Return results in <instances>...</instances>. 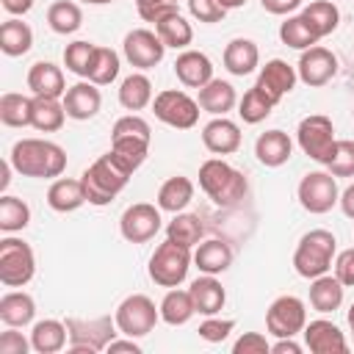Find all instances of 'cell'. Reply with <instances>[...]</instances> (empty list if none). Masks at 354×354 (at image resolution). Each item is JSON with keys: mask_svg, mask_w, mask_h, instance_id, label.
<instances>
[{"mask_svg": "<svg viewBox=\"0 0 354 354\" xmlns=\"http://www.w3.org/2000/svg\"><path fill=\"white\" fill-rule=\"evenodd\" d=\"M8 160L14 171H19L22 177H36V180L61 177V171L66 169L64 147L47 138H19L11 147Z\"/></svg>", "mask_w": 354, "mask_h": 354, "instance_id": "6da1fadb", "label": "cell"}, {"mask_svg": "<svg viewBox=\"0 0 354 354\" xmlns=\"http://www.w3.org/2000/svg\"><path fill=\"white\" fill-rule=\"evenodd\" d=\"M130 177H133V169L124 166V163L108 149L105 155H100V158L80 174V183H83V188H86L88 205L102 207V205L113 202V199L122 194V188L127 185Z\"/></svg>", "mask_w": 354, "mask_h": 354, "instance_id": "7a4b0ae2", "label": "cell"}, {"mask_svg": "<svg viewBox=\"0 0 354 354\" xmlns=\"http://www.w3.org/2000/svg\"><path fill=\"white\" fill-rule=\"evenodd\" d=\"M199 188L213 199V205H218V207H235L246 196L249 183H246L243 171H238L227 160L207 158L199 166Z\"/></svg>", "mask_w": 354, "mask_h": 354, "instance_id": "3957f363", "label": "cell"}, {"mask_svg": "<svg viewBox=\"0 0 354 354\" xmlns=\"http://www.w3.org/2000/svg\"><path fill=\"white\" fill-rule=\"evenodd\" d=\"M149 141H152V127L138 113H127V116H122V119L113 122V130H111V152L124 166H130L133 171L147 160Z\"/></svg>", "mask_w": 354, "mask_h": 354, "instance_id": "277c9868", "label": "cell"}, {"mask_svg": "<svg viewBox=\"0 0 354 354\" xmlns=\"http://www.w3.org/2000/svg\"><path fill=\"white\" fill-rule=\"evenodd\" d=\"M337 249V238L329 230H310L299 238V246L293 252V268L304 279H315L332 268Z\"/></svg>", "mask_w": 354, "mask_h": 354, "instance_id": "5b68a950", "label": "cell"}, {"mask_svg": "<svg viewBox=\"0 0 354 354\" xmlns=\"http://www.w3.org/2000/svg\"><path fill=\"white\" fill-rule=\"evenodd\" d=\"M191 263H194L191 249L183 246V243H177V241H169V238H166V241L155 249V254L149 257V268H147V271H149V279H152L155 285H160V288H177V285L185 282Z\"/></svg>", "mask_w": 354, "mask_h": 354, "instance_id": "8992f818", "label": "cell"}, {"mask_svg": "<svg viewBox=\"0 0 354 354\" xmlns=\"http://www.w3.org/2000/svg\"><path fill=\"white\" fill-rule=\"evenodd\" d=\"M66 332H69V343L66 348L72 354H94V351H105L108 343L116 337V318L111 315H100V318H66Z\"/></svg>", "mask_w": 354, "mask_h": 354, "instance_id": "52a82bcc", "label": "cell"}, {"mask_svg": "<svg viewBox=\"0 0 354 354\" xmlns=\"http://www.w3.org/2000/svg\"><path fill=\"white\" fill-rule=\"evenodd\" d=\"M36 274V254L22 238L6 235L0 241V282L6 288H22Z\"/></svg>", "mask_w": 354, "mask_h": 354, "instance_id": "ba28073f", "label": "cell"}, {"mask_svg": "<svg viewBox=\"0 0 354 354\" xmlns=\"http://www.w3.org/2000/svg\"><path fill=\"white\" fill-rule=\"evenodd\" d=\"M116 329L119 335L127 337H144L155 329V324L160 321V310L155 307V301L144 293H133L127 299H122V304L116 307Z\"/></svg>", "mask_w": 354, "mask_h": 354, "instance_id": "9c48e42d", "label": "cell"}, {"mask_svg": "<svg viewBox=\"0 0 354 354\" xmlns=\"http://www.w3.org/2000/svg\"><path fill=\"white\" fill-rule=\"evenodd\" d=\"M296 141H299L301 152H304L310 160L326 166V160H329V155H332V149H335V141H337V138H335V124H332V119L324 116V113L304 116V119L299 122Z\"/></svg>", "mask_w": 354, "mask_h": 354, "instance_id": "30bf717a", "label": "cell"}, {"mask_svg": "<svg viewBox=\"0 0 354 354\" xmlns=\"http://www.w3.org/2000/svg\"><path fill=\"white\" fill-rule=\"evenodd\" d=\"M296 196H299V205L307 213H313V216L329 213L340 202L337 180H335L332 171H310V174L301 177V183L296 188Z\"/></svg>", "mask_w": 354, "mask_h": 354, "instance_id": "8fae6325", "label": "cell"}, {"mask_svg": "<svg viewBox=\"0 0 354 354\" xmlns=\"http://www.w3.org/2000/svg\"><path fill=\"white\" fill-rule=\"evenodd\" d=\"M152 111H155V119H160L163 124L177 127V130H188L199 122V102L180 88H166V91L155 94Z\"/></svg>", "mask_w": 354, "mask_h": 354, "instance_id": "7c38bea8", "label": "cell"}, {"mask_svg": "<svg viewBox=\"0 0 354 354\" xmlns=\"http://www.w3.org/2000/svg\"><path fill=\"white\" fill-rule=\"evenodd\" d=\"M307 324V307L299 296H277L266 310V329L274 337H296Z\"/></svg>", "mask_w": 354, "mask_h": 354, "instance_id": "4fadbf2b", "label": "cell"}, {"mask_svg": "<svg viewBox=\"0 0 354 354\" xmlns=\"http://www.w3.org/2000/svg\"><path fill=\"white\" fill-rule=\"evenodd\" d=\"M122 53L130 61V66L136 69H152L163 61L166 55V44L160 41V36L149 28H136L124 36L122 41Z\"/></svg>", "mask_w": 354, "mask_h": 354, "instance_id": "5bb4252c", "label": "cell"}, {"mask_svg": "<svg viewBox=\"0 0 354 354\" xmlns=\"http://www.w3.org/2000/svg\"><path fill=\"white\" fill-rule=\"evenodd\" d=\"M160 221H163V218H160V207H155V205H149V202H136V205H130V207L122 213V218H119V232H122V238L130 241V243H147L149 238L158 235Z\"/></svg>", "mask_w": 354, "mask_h": 354, "instance_id": "9a60e30c", "label": "cell"}, {"mask_svg": "<svg viewBox=\"0 0 354 354\" xmlns=\"http://www.w3.org/2000/svg\"><path fill=\"white\" fill-rule=\"evenodd\" d=\"M296 75L304 86L321 88L337 75V55L321 44H313V47L301 50V58L296 64Z\"/></svg>", "mask_w": 354, "mask_h": 354, "instance_id": "2e32d148", "label": "cell"}, {"mask_svg": "<svg viewBox=\"0 0 354 354\" xmlns=\"http://www.w3.org/2000/svg\"><path fill=\"white\" fill-rule=\"evenodd\" d=\"M301 335H304V346L313 354H346L348 351V340L335 321L315 318V321L304 324Z\"/></svg>", "mask_w": 354, "mask_h": 354, "instance_id": "e0dca14e", "label": "cell"}, {"mask_svg": "<svg viewBox=\"0 0 354 354\" xmlns=\"http://www.w3.org/2000/svg\"><path fill=\"white\" fill-rule=\"evenodd\" d=\"M61 100H64L66 116L75 119V122H88L102 108V94L91 80H77L75 86L66 88V94Z\"/></svg>", "mask_w": 354, "mask_h": 354, "instance_id": "ac0fdd59", "label": "cell"}, {"mask_svg": "<svg viewBox=\"0 0 354 354\" xmlns=\"http://www.w3.org/2000/svg\"><path fill=\"white\" fill-rule=\"evenodd\" d=\"M296 80H299L296 66H290V64L282 61V58L266 61V66H260V72H257V86H260L274 102H279L285 94H290L293 86H296Z\"/></svg>", "mask_w": 354, "mask_h": 354, "instance_id": "d6986e66", "label": "cell"}, {"mask_svg": "<svg viewBox=\"0 0 354 354\" xmlns=\"http://www.w3.org/2000/svg\"><path fill=\"white\" fill-rule=\"evenodd\" d=\"M202 144L213 155H232L241 149V127L227 116H213L202 127Z\"/></svg>", "mask_w": 354, "mask_h": 354, "instance_id": "ffe728a7", "label": "cell"}, {"mask_svg": "<svg viewBox=\"0 0 354 354\" xmlns=\"http://www.w3.org/2000/svg\"><path fill=\"white\" fill-rule=\"evenodd\" d=\"M174 75L185 88H202L213 80V61L199 50H183L174 61Z\"/></svg>", "mask_w": 354, "mask_h": 354, "instance_id": "44dd1931", "label": "cell"}, {"mask_svg": "<svg viewBox=\"0 0 354 354\" xmlns=\"http://www.w3.org/2000/svg\"><path fill=\"white\" fill-rule=\"evenodd\" d=\"M28 88L33 91V97H55L61 100L66 94V80L61 66H55L53 61H36L28 69Z\"/></svg>", "mask_w": 354, "mask_h": 354, "instance_id": "7402d4cb", "label": "cell"}, {"mask_svg": "<svg viewBox=\"0 0 354 354\" xmlns=\"http://www.w3.org/2000/svg\"><path fill=\"white\" fill-rule=\"evenodd\" d=\"M254 155H257V160H260L263 166L279 169L282 163L290 160V155H293V141H290L288 133H282V130H266V133H260L257 141H254Z\"/></svg>", "mask_w": 354, "mask_h": 354, "instance_id": "603a6c76", "label": "cell"}, {"mask_svg": "<svg viewBox=\"0 0 354 354\" xmlns=\"http://www.w3.org/2000/svg\"><path fill=\"white\" fill-rule=\"evenodd\" d=\"M188 290H191V299H194V307L199 315H218L227 301V290L213 274L196 277Z\"/></svg>", "mask_w": 354, "mask_h": 354, "instance_id": "cb8c5ba5", "label": "cell"}, {"mask_svg": "<svg viewBox=\"0 0 354 354\" xmlns=\"http://www.w3.org/2000/svg\"><path fill=\"white\" fill-rule=\"evenodd\" d=\"M196 102H199L202 111H207V113H213V116H227V113L235 108L238 94H235L232 83H227V80H221V77H213L210 83H205V86L199 88Z\"/></svg>", "mask_w": 354, "mask_h": 354, "instance_id": "d4e9b609", "label": "cell"}, {"mask_svg": "<svg viewBox=\"0 0 354 354\" xmlns=\"http://www.w3.org/2000/svg\"><path fill=\"white\" fill-rule=\"evenodd\" d=\"M194 266L202 271V274H224L230 266H232V249L230 243L218 241V238H210V241H202L196 243V252H194Z\"/></svg>", "mask_w": 354, "mask_h": 354, "instance_id": "484cf974", "label": "cell"}, {"mask_svg": "<svg viewBox=\"0 0 354 354\" xmlns=\"http://www.w3.org/2000/svg\"><path fill=\"white\" fill-rule=\"evenodd\" d=\"M86 199V188L80 180H69V177H58L53 180V185L47 188V205L55 213H72L77 207H83Z\"/></svg>", "mask_w": 354, "mask_h": 354, "instance_id": "4316f807", "label": "cell"}, {"mask_svg": "<svg viewBox=\"0 0 354 354\" xmlns=\"http://www.w3.org/2000/svg\"><path fill=\"white\" fill-rule=\"evenodd\" d=\"M260 64V50L252 39H232L227 47H224V66L230 75L235 77H243V75H252Z\"/></svg>", "mask_w": 354, "mask_h": 354, "instance_id": "83f0119b", "label": "cell"}, {"mask_svg": "<svg viewBox=\"0 0 354 354\" xmlns=\"http://www.w3.org/2000/svg\"><path fill=\"white\" fill-rule=\"evenodd\" d=\"M66 343H69V332H66L64 321L44 318V321H36L30 329V346L36 354H55Z\"/></svg>", "mask_w": 354, "mask_h": 354, "instance_id": "f1b7e54d", "label": "cell"}, {"mask_svg": "<svg viewBox=\"0 0 354 354\" xmlns=\"http://www.w3.org/2000/svg\"><path fill=\"white\" fill-rule=\"evenodd\" d=\"M343 290L346 285L337 279V277H329V274H321L315 279H310V304L315 313H335L340 304H343Z\"/></svg>", "mask_w": 354, "mask_h": 354, "instance_id": "f546056e", "label": "cell"}, {"mask_svg": "<svg viewBox=\"0 0 354 354\" xmlns=\"http://www.w3.org/2000/svg\"><path fill=\"white\" fill-rule=\"evenodd\" d=\"M36 315V301L25 290H8L0 299V321L6 326H28Z\"/></svg>", "mask_w": 354, "mask_h": 354, "instance_id": "4dcf8cb0", "label": "cell"}, {"mask_svg": "<svg viewBox=\"0 0 354 354\" xmlns=\"http://www.w3.org/2000/svg\"><path fill=\"white\" fill-rule=\"evenodd\" d=\"M194 199V183L183 174L169 177L160 188H158V207L166 213H183Z\"/></svg>", "mask_w": 354, "mask_h": 354, "instance_id": "1f68e13d", "label": "cell"}, {"mask_svg": "<svg viewBox=\"0 0 354 354\" xmlns=\"http://www.w3.org/2000/svg\"><path fill=\"white\" fill-rule=\"evenodd\" d=\"M301 17H304V22L310 25V30H313L318 39L335 33L337 25H340V11H337V6L329 3V0H313L310 6L301 8Z\"/></svg>", "mask_w": 354, "mask_h": 354, "instance_id": "d6a6232c", "label": "cell"}, {"mask_svg": "<svg viewBox=\"0 0 354 354\" xmlns=\"http://www.w3.org/2000/svg\"><path fill=\"white\" fill-rule=\"evenodd\" d=\"M33 47V30L28 22H22L19 17H11L0 25V50L11 58L25 55Z\"/></svg>", "mask_w": 354, "mask_h": 354, "instance_id": "836d02e7", "label": "cell"}, {"mask_svg": "<svg viewBox=\"0 0 354 354\" xmlns=\"http://www.w3.org/2000/svg\"><path fill=\"white\" fill-rule=\"evenodd\" d=\"M158 310H160V321H166L169 326H183L196 313L194 299H191V290H180V288H169V293L163 296V301L158 304Z\"/></svg>", "mask_w": 354, "mask_h": 354, "instance_id": "e575fe53", "label": "cell"}, {"mask_svg": "<svg viewBox=\"0 0 354 354\" xmlns=\"http://www.w3.org/2000/svg\"><path fill=\"white\" fill-rule=\"evenodd\" d=\"M152 80L144 72H133L122 80L119 86V102L127 111H141L147 105H152Z\"/></svg>", "mask_w": 354, "mask_h": 354, "instance_id": "d590c367", "label": "cell"}, {"mask_svg": "<svg viewBox=\"0 0 354 354\" xmlns=\"http://www.w3.org/2000/svg\"><path fill=\"white\" fill-rule=\"evenodd\" d=\"M0 122L6 127H30V122H33V97L6 91L0 97Z\"/></svg>", "mask_w": 354, "mask_h": 354, "instance_id": "8d00e7d4", "label": "cell"}, {"mask_svg": "<svg viewBox=\"0 0 354 354\" xmlns=\"http://www.w3.org/2000/svg\"><path fill=\"white\" fill-rule=\"evenodd\" d=\"M64 119H66L64 100L33 97V122H30V127H36L39 133H55V130L64 127Z\"/></svg>", "mask_w": 354, "mask_h": 354, "instance_id": "74e56055", "label": "cell"}, {"mask_svg": "<svg viewBox=\"0 0 354 354\" xmlns=\"http://www.w3.org/2000/svg\"><path fill=\"white\" fill-rule=\"evenodd\" d=\"M155 33L160 36V41L166 47H174V50H185L194 41V28L180 11L163 17L160 22H155Z\"/></svg>", "mask_w": 354, "mask_h": 354, "instance_id": "f35d334b", "label": "cell"}, {"mask_svg": "<svg viewBox=\"0 0 354 354\" xmlns=\"http://www.w3.org/2000/svg\"><path fill=\"white\" fill-rule=\"evenodd\" d=\"M274 108H277V102L254 83V86L241 97V102H238V116H241L246 124H260L263 119L271 116Z\"/></svg>", "mask_w": 354, "mask_h": 354, "instance_id": "ab89813d", "label": "cell"}, {"mask_svg": "<svg viewBox=\"0 0 354 354\" xmlns=\"http://www.w3.org/2000/svg\"><path fill=\"white\" fill-rule=\"evenodd\" d=\"M47 25L55 33L69 36V33H75L83 25V11H80V6L75 0H55L47 8Z\"/></svg>", "mask_w": 354, "mask_h": 354, "instance_id": "60d3db41", "label": "cell"}, {"mask_svg": "<svg viewBox=\"0 0 354 354\" xmlns=\"http://www.w3.org/2000/svg\"><path fill=\"white\" fill-rule=\"evenodd\" d=\"M30 224V207L25 199L19 196H11V194H3L0 196V230L6 235H14L19 230H25Z\"/></svg>", "mask_w": 354, "mask_h": 354, "instance_id": "b9f144b4", "label": "cell"}, {"mask_svg": "<svg viewBox=\"0 0 354 354\" xmlns=\"http://www.w3.org/2000/svg\"><path fill=\"white\" fill-rule=\"evenodd\" d=\"M202 232H205V227H202L199 216H194V213H174V218L166 227V238L183 243L188 249H194L202 241Z\"/></svg>", "mask_w": 354, "mask_h": 354, "instance_id": "7bdbcfd3", "label": "cell"}, {"mask_svg": "<svg viewBox=\"0 0 354 354\" xmlns=\"http://www.w3.org/2000/svg\"><path fill=\"white\" fill-rule=\"evenodd\" d=\"M279 39L285 47H293V50H307L313 44H318L321 39L310 30V25L304 22L301 14H288V19L279 25Z\"/></svg>", "mask_w": 354, "mask_h": 354, "instance_id": "ee69618b", "label": "cell"}, {"mask_svg": "<svg viewBox=\"0 0 354 354\" xmlns=\"http://www.w3.org/2000/svg\"><path fill=\"white\" fill-rule=\"evenodd\" d=\"M119 75V53L111 47H97L91 55V66H88V77L94 86H111Z\"/></svg>", "mask_w": 354, "mask_h": 354, "instance_id": "f6af8a7d", "label": "cell"}, {"mask_svg": "<svg viewBox=\"0 0 354 354\" xmlns=\"http://www.w3.org/2000/svg\"><path fill=\"white\" fill-rule=\"evenodd\" d=\"M94 50H97V44H91V41H86V39H77V41L66 44V50H64V64H66V69H69L72 75H77V77H88V66H91Z\"/></svg>", "mask_w": 354, "mask_h": 354, "instance_id": "bcb514c9", "label": "cell"}, {"mask_svg": "<svg viewBox=\"0 0 354 354\" xmlns=\"http://www.w3.org/2000/svg\"><path fill=\"white\" fill-rule=\"evenodd\" d=\"M326 171L335 177H354V141L351 138H337L335 149L326 160Z\"/></svg>", "mask_w": 354, "mask_h": 354, "instance_id": "7dc6e473", "label": "cell"}, {"mask_svg": "<svg viewBox=\"0 0 354 354\" xmlns=\"http://www.w3.org/2000/svg\"><path fill=\"white\" fill-rule=\"evenodd\" d=\"M235 329V321L232 318H218V315H205V321L199 324V337L207 340V343H221L227 340V335Z\"/></svg>", "mask_w": 354, "mask_h": 354, "instance_id": "c3c4849f", "label": "cell"}, {"mask_svg": "<svg viewBox=\"0 0 354 354\" xmlns=\"http://www.w3.org/2000/svg\"><path fill=\"white\" fill-rule=\"evenodd\" d=\"M188 11H191L194 19L207 22V25L221 22L224 14H227V8H224L218 0H188Z\"/></svg>", "mask_w": 354, "mask_h": 354, "instance_id": "681fc988", "label": "cell"}, {"mask_svg": "<svg viewBox=\"0 0 354 354\" xmlns=\"http://www.w3.org/2000/svg\"><path fill=\"white\" fill-rule=\"evenodd\" d=\"M268 351H271V343L260 332H243L232 343V354H268Z\"/></svg>", "mask_w": 354, "mask_h": 354, "instance_id": "f907efd6", "label": "cell"}, {"mask_svg": "<svg viewBox=\"0 0 354 354\" xmlns=\"http://www.w3.org/2000/svg\"><path fill=\"white\" fill-rule=\"evenodd\" d=\"M180 8H177V3L174 0H149V3H141L138 6V14H141V19L144 22H160L163 17H169V14H177Z\"/></svg>", "mask_w": 354, "mask_h": 354, "instance_id": "816d5d0a", "label": "cell"}, {"mask_svg": "<svg viewBox=\"0 0 354 354\" xmlns=\"http://www.w3.org/2000/svg\"><path fill=\"white\" fill-rule=\"evenodd\" d=\"M30 340L22 337V332H17V326H8L3 335H0V354H28Z\"/></svg>", "mask_w": 354, "mask_h": 354, "instance_id": "f5cc1de1", "label": "cell"}, {"mask_svg": "<svg viewBox=\"0 0 354 354\" xmlns=\"http://www.w3.org/2000/svg\"><path fill=\"white\" fill-rule=\"evenodd\" d=\"M335 277H337L346 288H354V246H351V249H343V252L335 257Z\"/></svg>", "mask_w": 354, "mask_h": 354, "instance_id": "db71d44e", "label": "cell"}, {"mask_svg": "<svg viewBox=\"0 0 354 354\" xmlns=\"http://www.w3.org/2000/svg\"><path fill=\"white\" fill-rule=\"evenodd\" d=\"M260 6L268 11V14H277V17H285V14H293L301 0H260Z\"/></svg>", "mask_w": 354, "mask_h": 354, "instance_id": "11a10c76", "label": "cell"}, {"mask_svg": "<svg viewBox=\"0 0 354 354\" xmlns=\"http://www.w3.org/2000/svg\"><path fill=\"white\" fill-rule=\"evenodd\" d=\"M105 351H111V354H116V351H130V354H141V346L136 343V337H127V335H124V340H116V337H113V340L108 343V348H105Z\"/></svg>", "mask_w": 354, "mask_h": 354, "instance_id": "9f6ffc18", "label": "cell"}, {"mask_svg": "<svg viewBox=\"0 0 354 354\" xmlns=\"http://www.w3.org/2000/svg\"><path fill=\"white\" fill-rule=\"evenodd\" d=\"M0 6L11 14V17H25L33 8V0H0Z\"/></svg>", "mask_w": 354, "mask_h": 354, "instance_id": "6f0895ef", "label": "cell"}, {"mask_svg": "<svg viewBox=\"0 0 354 354\" xmlns=\"http://www.w3.org/2000/svg\"><path fill=\"white\" fill-rule=\"evenodd\" d=\"M274 354H301V346L293 337H277V343L271 346Z\"/></svg>", "mask_w": 354, "mask_h": 354, "instance_id": "680465c9", "label": "cell"}, {"mask_svg": "<svg viewBox=\"0 0 354 354\" xmlns=\"http://www.w3.org/2000/svg\"><path fill=\"white\" fill-rule=\"evenodd\" d=\"M340 210H343L348 218H354V183L340 194Z\"/></svg>", "mask_w": 354, "mask_h": 354, "instance_id": "91938a15", "label": "cell"}, {"mask_svg": "<svg viewBox=\"0 0 354 354\" xmlns=\"http://www.w3.org/2000/svg\"><path fill=\"white\" fill-rule=\"evenodd\" d=\"M218 3H221L227 11H230V8H241V6H246V0H218Z\"/></svg>", "mask_w": 354, "mask_h": 354, "instance_id": "94428289", "label": "cell"}, {"mask_svg": "<svg viewBox=\"0 0 354 354\" xmlns=\"http://www.w3.org/2000/svg\"><path fill=\"white\" fill-rule=\"evenodd\" d=\"M346 318H348V329H351V337H354V304L348 307V315Z\"/></svg>", "mask_w": 354, "mask_h": 354, "instance_id": "6125c7cd", "label": "cell"}, {"mask_svg": "<svg viewBox=\"0 0 354 354\" xmlns=\"http://www.w3.org/2000/svg\"><path fill=\"white\" fill-rule=\"evenodd\" d=\"M80 3H88V6H105V3H113V0H80Z\"/></svg>", "mask_w": 354, "mask_h": 354, "instance_id": "be15d7a7", "label": "cell"}, {"mask_svg": "<svg viewBox=\"0 0 354 354\" xmlns=\"http://www.w3.org/2000/svg\"><path fill=\"white\" fill-rule=\"evenodd\" d=\"M141 3H149V0H136V6H141Z\"/></svg>", "mask_w": 354, "mask_h": 354, "instance_id": "e7e4bbea", "label": "cell"}, {"mask_svg": "<svg viewBox=\"0 0 354 354\" xmlns=\"http://www.w3.org/2000/svg\"><path fill=\"white\" fill-rule=\"evenodd\" d=\"M351 116H354V108H351Z\"/></svg>", "mask_w": 354, "mask_h": 354, "instance_id": "03108f58", "label": "cell"}]
</instances>
